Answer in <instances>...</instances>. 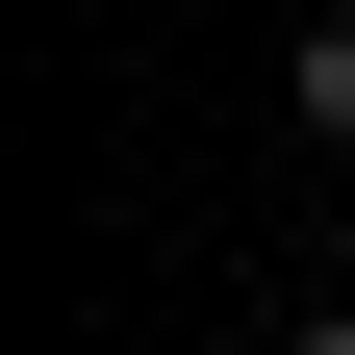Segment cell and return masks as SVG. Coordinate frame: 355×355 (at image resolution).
Wrapping results in <instances>:
<instances>
[{"instance_id": "1", "label": "cell", "mask_w": 355, "mask_h": 355, "mask_svg": "<svg viewBox=\"0 0 355 355\" xmlns=\"http://www.w3.org/2000/svg\"><path fill=\"white\" fill-rule=\"evenodd\" d=\"M279 102H304V127L355 153V26H304V76H279Z\"/></svg>"}, {"instance_id": "2", "label": "cell", "mask_w": 355, "mask_h": 355, "mask_svg": "<svg viewBox=\"0 0 355 355\" xmlns=\"http://www.w3.org/2000/svg\"><path fill=\"white\" fill-rule=\"evenodd\" d=\"M279 355H355V279H330V304H304V330H279Z\"/></svg>"}]
</instances>
